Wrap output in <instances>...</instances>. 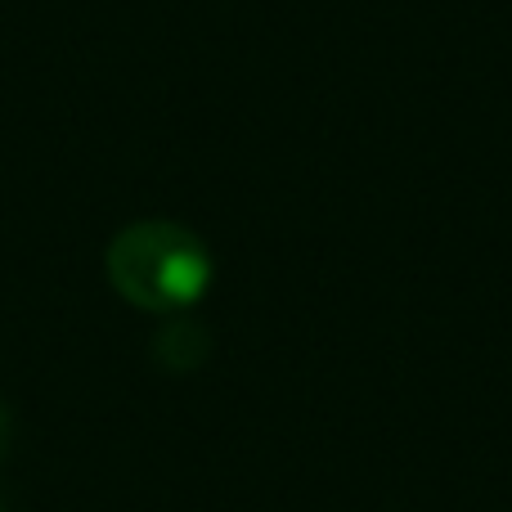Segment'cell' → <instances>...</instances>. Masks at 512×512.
<instances>
[{"label":"cell","mask_w":512,"mask_h":512,"mask_svg":"<svg viewBox=\"0 0 512 512\" xmlns=\"http://www.w3.org/2000/svg\"><path fill=\"white\" fill-rule=\"evenodd\" d=\"M108 279L131 306L153 315H180L198 306L212 288V252L194 230L176 221L126 225L108 243Z\"/></svg>","instance_id":"obj_1"},{"label":"cell","mask_w":512,"mask_h":512,"mask_svg":"<svg viewBox=\"0 0 512 512\" xmlns=\"http://www.w3.org/2000/svg\"><path fill=\"white\" fill-rule=\"evenodd\" d=\"M9 445H14V418H9V409L0 405V463H5Z\"/></svg>","instance_id":"obj_2"},{"label":"cell","mask_w":512,"mask_h":512,"mask_svg":"<svg viewBox=\"0 0 512 512\" xmlns=\"http://www.w3.org/2000/svg\"><path fill=\"white\" fill-rule=\"evenodd\" d=\"M0 512H5V508H0Z\"/></svg>","instance_id":"obj_3"}]
</instances>
